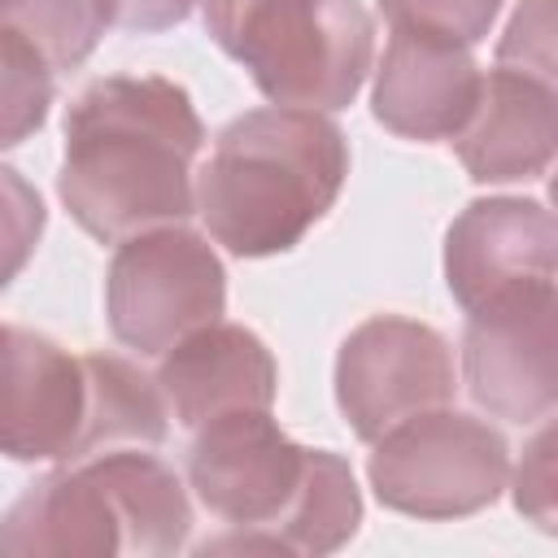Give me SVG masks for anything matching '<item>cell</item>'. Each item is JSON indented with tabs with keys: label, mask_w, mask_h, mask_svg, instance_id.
Instances as JSON below:
<instances>
[{
	"label": "cell",
	"mask_w": 558,
	"mask_h": 558,
	"mask_svg": "<svg viewBox=\"0 0 558 558\" xmlns=\"http://www.w3.org/2000/svg\"><path fill=\"white\" fill-rule=\"evenodd\" d=\"M205 122L192 96L161 74H109L65 113L57 192L100 244L183 222L196 209L192 161Z\"/></svg>",
	"instance_id": "obj_1"
},
{
	"label": "cell",
	"mask_w": 558,
	"mask_h": 558,
	"mask_svg": "<svg viewBox=\"0 0 558 558\" xmlns=\"http://www.w3.org/2000/svg\"><path fill=\"white\" fill-rule=\"evenodd\" d=\"M196 501L227 523L201 554H296L340 549L362 523L353 471L331 449L296 445L270 410H235L196 427L187 453Z\"/></svg>",
	"instance_id": "obj_2"
},
{
	"label": "cell",
	"mask_w": 558,
	"mask_h": 558,
	"mask_svg": "<svg viewBox=\"0 0 558 558\" xmlns=\"http://www.w3.org/2000/svg\"><path fill=\"white\" fill-rule=\"evenodd\" d=\"M349 174L340 126L314 109H253L235 118L196 179V214L235 257L288 253L336 205Z\"/></svg>",
	"instance_id": "obj_3"
},
{
	"label": "cell",
	"mask_w": 558,
	"mask_h": 558,
	"mask_svg": "<svg viewBox=\"0 0 558 558\" xmlns=\"http://www.w3.org/2000/svg\"><path fill=\"white\" fill-rule=\"evenodd\" d=\"M179 475L144 449H109L35 480L0 519L4 558H166L187 545Z\"/></svg>",
	"instance_id": "obj_4"
},
{
	"label": "cell",
	"mask_w": 558,
	"mask_h": 558,
	"mask_svg": "<svg viewBox=\"0 0 558 558\" xmlns=\"http://www.w3.org/2000/svg\"><path fill=\"white\" fill-rule=\"evenodd\" d=\"M201 9L209 39L275 105L344 109L371 74L375 17L357 0H201Z\"/></svg>",
	"instance_id": "obj_5"
},
{
	"label": "cell",
	"mask_w": 558,
	"mask_h": 558,
	"mask_svg": "<svg viewBox=\"0 0 558 558\" xmlns=\"http://www.w3.org/2000/svg\"><path fill=\"white\" fill-rule=\"evenodd\" d=\"M375 497L414 519H462L497 501L510 475V449L484 418L449 405L423 410L375 440L366 462Z\"/></svg>",
	"instance_id": "obj_6"
},
{
	"label": "cell",
	"mask_w": 558,
	"mask_h": 558,
	"mask_svg": "<svg viewBox=\"0 0 558 558\" xmlns=\"http://www.w3.org/2000/svg\"><path fill=\"white\" fill-rule=\"evenodd\" d=\"M227 305V275L214 244L183 222L153 227L126 235L109 262L105 279V310L109 331L153 357L166 353L187 331L222 318Z\"/></svg>",
	"instance_id": "obj_7"
},
{
	"label": "cell",
	"mask_w": 558,
	"mask_h": 558,
	"mask_svg": "<svg viewBox=\"0 0 558 558\" xmlns=\"http://www.w3.org/2000/svg\"><path fill=\"white\" fill-rule=\"evenodd\" d=\"M458 375L449 340L414 318L375 314L353 327L336 357V405L357 440H379L388 427L453 401Z\"/></svg>",
	"instance_id": "obj_8"
},
{
	"label": "cell",
	"mask_w": 558,
	"mask_h": 558,
	"mask_svg": "<svg viewBox=\"0 0 558 558\" xmlns=\"http://www.w3.org/2000/svg\"><path fill=\"white\" fill-rule=\"evenodd\" d=\"M558 275V222L541 201H471L445 235V283L475 314L497 301L545 292Z\"/></svg>",
	"instance_id": "obj_9"
},
{
	"label": "cell",
	"mask_w": 558,
	"mask_h": 558,
	"mask_svg": "<svg viewBox=\"0 0 558 558\" xmlns=\"http://www.w3.org/2000/svg\"><path fill=\"white\" fill-rule=\"evenodd\" d=\"M462 375L480 410L506 423L554 414V288L497 301L466 314Z\"/></svg>",
	"instance_id": "obj_10"
},
{
	"label": "cell",
	"mask_w": 558,
	"mask_h": 558,
	"mask_svg": "<svg viewBox=\"0 0 558 558\" xmlns=\"http://www.w3.org/2000/svg\"><path fill=\"white\" fill-rule=\"evenodd\" d=\"M87 418V366L57 340L0 323V453L74 462Z\"/></svg>",
	"instance_id": "obj_11"
},
{
	"label": "cell",
	"mask_w": 558,
	"mask_h": 558,
	"mask_svg": "<svg viewBox=\"0 0 558 558\" xmlns=\"http://www.w3.org/2000/svg\"><path fill=\"white\" fill-rule=\"evenodd\" d=\"M275 384L279 371L266 340L222 318L174 340L157 366L161 401L183 432H196L218 414L270 410Z\"/></svg>",
	"instance_id": "obj_12"
},
{
	"label": "cell",
	"mask_w": 558,
	"mask_h": 558,
	"mask_svg": "<svg viewBox=\"0 0 558 558\" xmlns=\"http://www.w3.org/2000/svg\"><path fill=\"white\" fill-rule=\"evenodd\" d=\"M480 78L471 48L392 31L375 74V118L405 140H453L475 109Z\"/></svg>",
	"instance_id": "obj_13"
},
{
	"label": "cell",
	"mask_w": 558,
	"mask_h": 558,
	"mask_svg": "<svg viewBox=\"0 0 558 558\" xmlns=\"http://www.w3.org/2000/svg\"><path fill=\"white\" fill-rule=\"evenodd\" d=\"M554 78L497 65L449 144L475 183L541 179L554 161Z\"/></svg>",
	"instance_id": "obj_14"
},
{
	"label": "cell",
	"mask_w": 558,
	"mask_h": 558,
	"mask_svg": "<svg viewBox=\"0 0 558 558\" xmlns=\"http://www.w3.org/2000/svg\"><path fill=\"white\" fill-rule=\"evenodd\" d=\"M87 366V418L78 458H96L109 449H153L166 440L170 410L161 401L157 379L113 353H83ZM74 458V462H78Z\"/></svg>",
	"instance_id": "obj_15"
},
{
	"label": "cell",
	"mask_w": 558,
	"mask_h": 558,
	"mask_svg": "<svg viewBox=\"0 0 558 558\" xmlns=\"http://www.w3.org/2000/svg\"><path fill=\"white\" fill-rule=\"evenodd\" d=\"M0 26L35 44L52 70H74L113 22L109 0H0Z\"/></svg>",
	"instance_id": "obj_16"
},
{
	"label": "cell",
	"mask_w": 558,
	"mask_h": 558,
	"mask_svg": "<svg viewBox=\"0 0 558 558\" xmlns=\"http://www.w3.org/2000/svg\"><path fill=\"white\" fill-rule=\"evenodd\" d=\"M52 109V65L35 44L0 26V148L31 140Z\"/></svg>",
	"instance_id": "obj_17"
},
{
	"label": "cell",
	"mask_w": 558,
	"mask_h": 558,
	"mask_svg": "<svg viewBox=\"0 0 558 558\" xmlns=\"http://www.w3.org/2000/svg\"><path fill=\"white\" fill-rule=\"evenodd\" d=\"M379 9L392 22V31L432 35L471 48L488 35L501 0H379Z\"/></svg>",
	"instance_id": "obj_18"
},
{
	"label": "cell",
	"mask_w": 558,
	"mask_h": 558,
	"mask_svg": "<svg viewBox=\"0 0 558 558\" xmlns=\"http://www.w3.org/2000/svg\"><path fill=\"white\" fill-rule=\"evenodd\" d=\"M44 222H48V209L35 183L22 179L13 166H0V292L35 257Z\"/></svg>",
	"instance_id": "obj_19"
},
{
	"label": "cell",
	"mask_w": 558,
	"mask_h": 558,
	"mask_svg": "<svg viewBox=\"0 0 558 558\" xmlns=\"http://www.w3.org/2000/svg\"><path fill=\"white\" fill-rule=\"evenodd\" d=\"M497 65L554 78V0L519 4V13L510 17V26L497 44Z\"/></svg>",
	"instance_id": "obj_20"
},
{
	"label": "cell",
	"mask_w": 558,
	"mask_h": 558,
	"mask_svg": "<svg viewBox=\"0 0 558 558\" xmlns=\"http://www.w3.org/2000/svg\"><path fill=\"white\" fill-rule=\"evenodd\" d=\"M514 506L536 519L545 532H554V432L541 427V436L527 445L519 471H514Z\"/></svg>",
	"instance_id": "obj_21"
},
{
	"label": "cell",
	"mask_w": 558,
	"mask_h": 558,
	"mask_svg": "<svg viewBox=\"0 0 558 558\" xmlns=\"http://www.w3.org/2000/svg\"><path fill=\"white\" fill-rule=\"evenodd\" d=\"M192 4L196 0H109V22L122 31L153 35V31L179 26L192 13Z\"/></svg>",
	"instance_id": "obj_22"
}]
</instances>
